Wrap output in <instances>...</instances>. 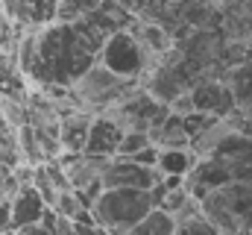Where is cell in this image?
<instances>
[{
	"mask_svg": "<svg viewBox=\"0 0 252 235\" xmlns=\"http://www.w3.org/2000/svg\"><path fill=\"white\" fill-rule=\"evenodd\" d=\"M156 209L153 191L135 188H103L97 200L88 206L91 221L109 235H126L138 221H144Z\"/></svg>",
	"mask_w": 252,
	"mask_h": 235,
	"instance_id": "obj_1",
	"label": "cell"
},
{
	"mask_svg": "<svg viewBox=\"0 0 252 235\" xmlns=\"http://www.w3.org/2000/svg\"><path fill=\"white\" fill-rule=\"evenodd\" d=\"M70 94L79 106V112H88V115H103L106 109H112L115 103H121L132 88H138V82L132 79H121L115 77L109 68H103L100 62H94L85 74H79L70 85Z\"/></svg>",
	"mask_w": 252,
	"mask_h": 235,
	"instance_id": "obj_2",
	"label": "cell"
},
{
	"mask_svg": "<svg viewBox=\"0 0 252 235\" xmlns=\"http://www.w3.org/2000/svg\"><path fill=\"white\" fill-rule=\"evenodd\" d=\"M97 62H100L103 68H109L115 77L132 79V82H141L150 71H156V68L150 65V59L144 56V50L135 44V39H132L126 30L112 33V36L103 41V47H100V53H97Z\"/></svg>",
	"mask_w": 252,
	"mask_h": 235,
	"instance_id": "obj_3",
	"label": "cell"
},
{
	"mask_svg": "<svg viewBox=\"0 0 252 235\" xmlns=\"http://www.w3.org/2000/svg\"><path fill=\"white\" fill-rule=\"evenodd\" d=\"M164 176L158 174V168H144L135 165L132 159H112L106 174L100 179L103 188H135V191H156L161 185Z\"/></svg>",
	"mask_w": 252,
	"mask_h": 235,
	"instance_id": "obj_4",
	"label": "cell"
},
{
	"mask_svg": "<svg viewBox=\"0 0 252 235\" xmlns=\"http://www.w3.org/2000/svg\"><path fill=\"white\" fill-rule=\"evenodd\" d=\"M190 97H193V109L211 118H226L235 112V97L229 91V85L217 82V79H205V82H193L190 85Z\"/></svg>",
	"mask_w": 252,
	"mask_h": 235,
	"instance_id": "obj_5",
	"label": "cell"
},
{
	"mask_svg": "<svg viewBox=\"0 0 252 235\" xmlns=\"http://www.w3.org/2000/svg\"><path fill=\"white\" fill-rule=\"evenodd\" d=\"M44 212H47V206H44V200L35 194V188H32V185L21 188V191L9 200V227H12V233H15V230H24V227H32V224H41Z\"/></svg>",
	"mask_w": 252,
	"mask_h": 235,
	"instance_id": "obj_6",
	"label": "cell"
},
{
	"mask_svg": "<svg viewBox=\"0 0 252 235\" xmlns=\"http://www.w3.org/2000/svg\"><path fill=\"white\" fill-rule=\"evenodd\" d=\"M91 120H94V115H88V112H70V115L59 118V147H62V156L85 153Z\"/></svg>",
	"mask_w": 252,
	"mask_h": 235,
	"instance_id": "obj_7",
	"label": "cell"
},
{
	"mask_svg": "<svg viewBox=\"0 0 252 235\" xmlns=\"http://www.w3.org/2000/svg\"><path fill=\"white\" fill-rule=\"evenodd\" d=\"M121 129L109 120V118L97 115L91 120V129H88V141H85V153L91 156H106V159H115L118 153V144H121Z\"/></svg>",
	"mask_w": 252,
	"mask_h": 235,
	"instance_id": "obj_8",
	"label": "cell"
},
{
	"mask_svg": "<svg viewBox=\"0 0 252 235\" xmlns=\"http://www.w3.org/2000/svg\"><path fill=\"white\" fill-rule=\"evenodd\" d=\"M150 144L156 150H188L190 147V135L182 123V118H167L156 132H150Z\"/></svg>",
	"mask_w": 252,
	"mask_h": 235,
	"instance_id": "obj_9",
	"label": "cell"
},
{
	"mask_svg": "<svg viewBox=\"0 0 252 235\" xmlns=\"http://www.w3.org/2000/svg\"><path fill=\"white\" fill-rule=\"evenodd\" d=\"M193 165H196V156L190 150H158V159H156L158 174L176 176V179H185Z\"/></svg>",
	"mask_w": 252,
	"mask_h": 235,
	"instance_id": "obj_10",
	"label": "cell"
},
{
	"mask_svg": "<svg viewBox=\"0 0 252 235\" xmlns=\"http://www.w3.org/2000/svg\"><path fill=\"white\" fill-rule=\"evenodd\" d=\"M173 233H176L173 218L167 212H161V209H153L144 221H138L126 235H173Z\"/></svg>",
	"mask_w": 252,
	"mask_h": 235,
	"instance_id": "obj_11",
	"label": "cell"
},
{
	"mask_svg": "<svg viewBox=\"0 0 252 235\" xmlns=\"http://www.w3.org/2000/svg\"><path fill=\"white\" fill-rule=\"evenodd\" d=\"M53 212H56V215H62V218L76 221V218H79V212H85V206H82V200H79V194H76V191L64 188V191H59V194H56Z\"/></svg>",
	"mask_w": 252,
	"mask_h": 235,
	"instance_id": "obj_12",
	"label": "cell"
},
{
	"mask_svg": "<svg viewBox=\"0 0 252 235\" xmlns=\"http://www.w3.org/2000/svg\"><path fill=\"white\" fill-rule=\"evenodd\" d=\"M144 147H150V135H147V132H124L115 156H118V159H132V156L141 153Z\"/></svg>",
	"mask_w": 252,
	"mask_h": 235,
	"instance_id": "obj_13",
	"label": "cell"
},
{
	"mask_svg": "<svg viewBox=\"0 0 252 235\" xmlns=\"http://www.w3.org/2000/svg\"><path fill=\"white\" fill-rule=\"evenodd\" d=\"M30 185H32V188H35V194H38V197L44 200V206H47V209H53V203H56V194H59V188H56V185L50 182V176L44 174V168H41V165H38V168L32 171V182H30Z\"/></svg>",
	"mask_w": 252,
	"mask_h": 235,
	"instance_id": "obj_14",
	"label": "cell"
},
{
	"mask_svg": "<svg viewBox=\"0 0 252 235\" xmlns=\"http://www.w3.org/2000/svg\"><path fill=\"white\" fill-rule=\"evenodd\" d=\"M41 227H44L50 235H73V221H70V218H62V215H56L53 209L44 212Z\"/></svg>",
	"mask_w": 252,
	"mask_h": 235,
	"instance_id": "obj_15",
	"label": "cell"
},
{
	"mask_svg": "<svg viewBox=\"0 0 252 235\" xmlns=\"http://www.w3.org/2000/svg\"><path fill=\"white\" fill-rule=\"evenodd\" d=\"M167 112H170L173 118H182V120H185L188 115H193V112H196V109H193V97H190V88H188V91H182V94H179V97H176V100L167 106Z\"/></svg>",
	"mask_w": 252,
	"mask_h": 235,
	"instance_id": "obj_16",
	"label": "cell"
},
{
	"mask_svg": "<svg viewBox=\"0 0 252 235\" xmlns=\"http://www.w3.org/2000/svg\"><path fill=\"white\" fill-rule=\"evenodd\" d=\"M173 235H217L202 218H193V221H185V224H176V233Z\"/></svg>",
	"mask_w": 252,
	"mask_h": 235,
	"instance_id": "obj_17",
	"label": "cell"
},
{
	"mask_svg": "<svg viewBox=\"0 0 252 235\" xmlns=\"http://www.w3.org/2000/svg\"><path fill=\"white\" fill-rule=\"evenodd\" d=\"M202 3H205V6H208L214 15H217V18H220V15H226L229 9H235L241 0H202Z\"/></svg>",
	"mask_w": 252,
	"mask_h": 235,
	"instance_id": "obj_18",
	"label": "cell"
},
{
	"mask_svg": "<svg viewBox=\"0 0 252 235\" xmlns=\"http://www.w3.org/2000/svg\"><path fill=\"white\" fill-rule=\"evenodd\" d=\"M12 235H50L41 224H32V227H24V230H15Z\"/></svg>",
	"mask_w": 252,
	"mask_h": 235,
	"instance_id": "obj_19",
	"label": "cell"
},
{
	"mask_svg": "<svg viewBox=\"0 0 252 235\" xmlns=\"http://www.w3.org/2000/svg\"><path fill=\"white\" fill-rule=\"evenodd\" d=\"M235 112L244 118V120H250V123H252V100H250V103H241V106H235Z\"/></svg>",
	"mask_w": 252,
	"mask_h": 235,
	"instance_id": "obj_20",
	"label": "cell"
},
{
	"mask_svg": "<svg viewBox=\"0 0 252 235\" xmlns=\"http://www.w3.org/2000/svg\"><path fill=\"white\" fill-rule=\"evenodd\" d=\"M0 132H12V129L6 126V120H3V115H0Z\"/></svg>",
	"mask_w": 252,
	"mask_h": 235,
	"instance_id": "obj_21",
	"label": "cell"
},
{
	"mask_svg": "<svg viewBox=\"0 0 252 235\" xmlns=\"http://www.w3.org/2000/svg\"><path fill=\"white\" fill-rule=\"evenodd\" d=\"M0 174H3V171H0Z\"/></svg>",
	"mask_w": 252,
	"mask_h": 235,
	"instance_id": "obj_22",
	"label": "cell"
}]
</instances>
